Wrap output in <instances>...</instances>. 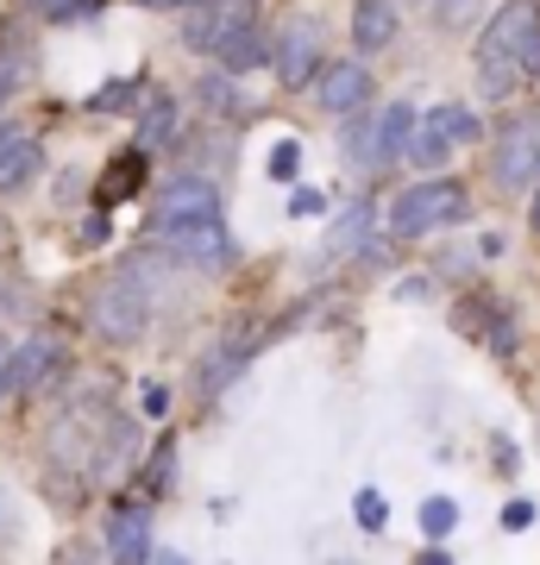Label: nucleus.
I'll return each mask as SVG.
<instances>
[{"mask_svg": "<svg viewBox=\"0 0 540 565\" xmlns=\"http://www.w3.org/2000/svg\"><path fill=\"white\" fill-rule=\"evenodd\" d=\"M528 76H540V0H502L478 39V95L509 102Z\"/></svg>", "mask_w": 540, "mask_h": 565, "instance_id": "1", "label": "nucleus"}, {"mask_svg": "<svg viewBox=\"0 0 540 565\" xmlns=\"http://www.w3.org/2000/svg\"><path fill=\"white\" fill-rule=\"evenodd\" d=\"M264 0H208L182 20V44L201 57H221L226 70H252L271 51L264 44Z\"/></svg>", "mask_w": 540, "mask_h": 565, "instance_id": "2", "label": "nucleus"}, {"mask_svg": "<svg viewBox=\"0 0 540 565\" xmlns=\"http://www.w3.org/2000/svg\"><path fill=\"white\" fill-rule=\"evenodd\" d=\"M459 221H472V189L459 177L409 182L390 202V233L396 239H427V233H446V226H459Z\"/></svg>", "mask_w": 540, "mask_h": 565, "instance_id": "3", "label": "nucleus"}, {"mask_svg": "<svg viewBox=\"0 0 540 565\" xmlns=\"http://www.w3.org/2000/svg\"><path fill=\"white\" fill-rule=\"evenodd\" d=\"M145 321H151V289L139 282V270H114L100 277V289L88 296V327L100 340H139Z\"/></svg>", "mask_w": 540, "mask_h": 565, "instance_id": "4", "label": "nucleus"}, {"mask_svg": "<svg viewBox=\"0 0 540 565\" xmlns=\"http://www.w3.org/2000/svg\"><path fill=\"white\" fill-rule=\"evenodd\" d=\"M490 182L521 195L528 182H540V107H521L497 126V145H490Z\"/></svg>", "mask_w": 540, "mask_h": 565, "instance_id": "5", "label": "nucleus"}, {"mask_svg": "<svg viewBox=\"0 0 540 565\" xmlns=\"http://www.w3.org/2000/svg\"><path fill=\"white\" fill-rule=\"evenodd\" d=\"M478 132H484V120H478L472 102H441V107L421 114V132H415V151H409V158H415L421 170H434V163H446L459 145L478 139Z\"/></svg>", "mask_w": 540, "mask_h": 565, "instance_id": "6", "label": "nucleus"}, {"mask_svg": "<svg viewBox=\"0 0 540 565\" xmlns=\"http://www.w3.org/2000/svg\"><path fill=\"white\" fill-rule=\"evenodd\" d=\"M151 239L182 264H201V270H221V264L240 258V245L226 233V221H170V226H151Z\"/></svg>", "mask_w": 540, "mask_h": 565, "instance_id": "7", "label": "nucleus"}, {"mask_svg": "<svg viewBox=\"0 0 540 565\" xmlns=\"http://www.w3.org/2000/svg\"><path fill=\"white\" fill-rule=\"evenodd\" d=\"M327 57H320V20L296 13V20L277 32V82L283 88H315Z\"/></svg>", "mask_w": 540, "mask_h": 565, "instance_id": "8", "label": "nucleus"}, {"mask_svg": "<svg viewBox=\"0 0 540 565\" xmlns=\"http://www.w3.org/2000/svg\"><path fill=\"white\" fill-rule=\"evenodd\" d=\"M170 221H221V182L214 177H170L158 189V221L151 226H170Z\"/></svg>", "mask_w": 540, "mask_h": 565, "instance_id": "9", "label": "nucleus"}, {"mask_svg": "<svg viewBox=\"0 0 540 565\" xmlns=\"http://www.w3.org/2000/svg\"><path fill=\"white\" fill-rule=\"evenodd\" d=\"M107 559L114 565H158V553H151V509L114 503V515H107Z\"/></svg>", "mask_w": 540, "mask_h": 565, "instance_id": "10", "label": "nucleus"}, {"mask_svg": "<svg viewBox=\"0 0 540 565\" xmlns=\"http://www.w3.org/2000/svg\"><path fill=\"white\" fill-rule=\"evenodd\" d=\"M315 102H320V114H359L371 102V70H364V57L327 63L315 82Z\"/></svg>", "mask_w": 540, "mask_h": 565, "instance_id": "11", "label": "nucleus"}, {"mask_svg": "<svg viewBox=\"0 0 540 565\" xmlns=\"http://www.w3.org/2000/svg\"><path fill=\"white\" fill-rule=\"evenodd\" d=\"M63 371V345L51 333H32V340L13 352V390H44Z\"/></svg>", "mask_w": 540, "mask_h": 565, "instance_id": "12", "label": "nucleus"}, {"mask_svg": "<svg viewBox=\"0 0 540 565\" xmlns=\"http://www.w3.org/2000/svg\"><path fill=\"white\" fill-rule=\"evenodd\" d=\"M390 39H396V7L390 0H352V44H359V57H378Z\"/></svg>", "mask_w": 540, "mask_h": 565, "instance_id": "13", "label": "nucleus"}, {"mask_svg": "<svg viewBox=\"0 0 540 565\" xmlns=\"http://www.w3.org/2000/svg\"><path fill=\"white\" fill-rule=\"evenodd\" d=\"M252 352H258V333H245V340H221L208 359H201V396H214V390H226L233 377H240L245 364H252Z\"/></svg>", "mask_w": 540, "mask_h": 565, "instance_id": "14", "label": "nucleus"}, {"mask_svg": "<svg viewBox=\"0 0 540 565\" xmlns=\"http://www.w3.org/2000/svg\"><path fill=\"white\" fill-rule=\"evenodd\" d=\"M415 132H421V120H415V107H409V102L383 107V114H378V163H371V170L396 163L402 151H415Z\"/></svg>", "mask_w": 540, "mask_h": 565, "instance_id": "15", "label": "nucleus"}, {"mask_svg": "<svg viewBox=\"0 0 540 565\" xmlns=\"http://www.w3.org/2000/svg\"><path fill=\"white\" fill-rule=\"evenodd\" d=\"M177 139V102L163 88H145V114H139V145H170Z\"/></svg>", "mask_w": 540, "mask_h": 565, "instance_id": "16", "label": "nucleus"}, {"mask_svg": "<svg viewBox=\"0 0 540 565\" xmlns=\"http://www.w3.org/2000/svg\"><path fill=\"white\" fill-rule=\"evenodd\" d=\"M145 182V151H126V158L107 163V182H100V202H126V195H139Z\"/></svg>", "mask_w": 540, "mask_h": 565, "instance_id": "17", "label": "nucleus"}, {"mask_svg": "<svg viewBox=\"0 0 540 565\" xmlns=\"http://www.w3.org/2000/svg\"><path fill=\"white\" fill-rule=\"evenodd\" d=\"M39 163H44V151L32 139H20V151H13V158L0 163V195H20L25 182L39 177Z\"/></svg>", "mask_w": 540, "mask_h": 565, "instance_id": "18", "label": "nucleus"}, {"mask_svg": "<svg viewBox=\"0 0 540 565\" xmlns=\"http://www.w3.org/2000/svg\"><path fill=\"white\" fill-rule=\"evenodd\" d=\"M453 527H459V503H453V497H427V503H421V534H427V541H446Z\"/></svg>", "mask_w": 540, "mask_h": 565, "instance_id": "19", "label": "nucleus"}, {"mask_svg": "<svg viewBox=\"0 0 540 565\" xmlns=\"http://www.w3.org/2000/svg\"><path fill=\"white\" fill-rule=\"evenodd\" d=\"M346 158L359 163V170L378 163V120H352L346 126Z\"/></svg>", "mask_w": 540, "mask_h": 565, "instance_id": "20", "label": "nucleus"}, {"mask_svg": "<svg viewBox=\"0 0 540 565\" xmlns=\"http://www.w3.org/2000/svg\"><path fill=\"white\" fill-rule=\"evenodd\" d=\"M201 102H208V107H240V82H233V70L201 76Z\"/></svg>", "mask_w": 540, "mask_h": 565, "instance_id": "21", "label": "nucleus"}, {"mask_svg": "<svg viewBox=\"0 0 540 565\" xmlns=\"http://www.w3.org/2000/svg\"><path fill=\"white\" fill-rule=\"evenodd\" d=\"M20 76H25V57H20V44H7L0 39V102L20 88Z\"/></svg>", "mask_w": 540, "mask_h": 565, "instance_id": "22", "label": "nucleus"}, {"mask_svg": "<svg viewBox=\"0 0 540 565\" xmlns=\"http://www.w3.org/2000/svg\"><path fill=\"white\" fill-rule=\"evenodd\" d=\"M478 7H484V0H441V25H446V32H459L465 20H478Z\"/></svg>", "mask_w": 540, "mask_h": 565, "instance_id": "23", "label": "nucleus"}, {"mask_svg": "<svg viewBox=\"0 0 540 565\" xmlns=\"http://www.w3.org/2000/svg\"><path fill=\"white\" fill-rule=\"evenodd\" d=\"M296 163H301L296 139H283L277 151H271V177H277V182H289V177H296Z\"/></svg>", "mask_w": 540, "mask_h": 565, "instance_id": "24", "label": "nucleus"}, {"mask_svg": "<svg viewBox=\"0 0 540 565\" xmlns=\"http://www.w3.org/2000/svg\"><path fill=\"white\" fill-rule=\"evenodd\" d=\"M352 515H359L364 527H383V515H390V509H383V497H378V490H359V503H352Z\"/></svg>", "mask_w": 540, "mask_h": 565, "instance_id": "25", "label": "nucleus"}, {"mask_svg": "<svg viewBox=\"0 0 540 565\" xmlns=\"http://www.w3.org/2000/svg\"><path fill=\"white\" fill-rule=\"evenodd\" d=\"M139 95H145L139 82H120V88H100V95H95V114H107V107H126V102H139Z\"/></svg>", "mask_w": 540, "mask_h": 565, "instance_id": "26", "label": "nucleus"}, {"mask_svg": "<svg viewBox=\"0 0 540 565\" xmlns=\"http://www.w3.org/2000/svg\"><path fill=\"white\" fill-rule=\"evenodd\" d=\"M528 522H534V503H528V497L502 503V527H528Z\"/></svg>", "mask_w": 540, "mask_h": 565, "instance_id": "27", "label": "nucleus"}, {"mask_svg": "<svg viewBox=\"0 0 540 565\" xmlns=\"http://www.w3.org/2000/svg\"><path fill=\"white\" fill-rule=\"evenodd\" d=\"M7 396H13V345L0 340V403H7Z\"/></svg>", "mask_w": 540, "mask_h": 565, "instance_id": "28", "label": "nucleus"}, {"mask_svg": "<svg viewBox=\"0 0 540 565\" xmlns=\"http://www.w3.org/2000/svg\"><path fill=\"white\" fill-rule=\"evenodd\" d=\"M170 408V390L163 384H145V415H163Z\"/></svg>", "mask_w": 540, "mask_h": 565, "instance_id": "29", "label": "nucleus"}, {"mask_svg": "<svg viewBox=\"0 0 540 565\" xmlns=\"http://www.w3.org/2000/svg\"><path fill=\"white\" fill-rule=\"evenodd\" d=\"M13 151H20V126H13V120H0V163L13 158Z\"/></svg>", "mask_w": 540, "mask_h": 565, "instance_id": "30", "label": "nucleus"}, {"mask_svg": "<svg viewBox=\"0 0 540 565\" xmlns=\"http://www.w3.org/2000/svg\"><path fill=\"white\" fill-rule=\"evenodd\" d=\"M289 207H296V214H320V207H327V195H315V189H296V202H289Z\"/></svg>", "mask_w": 540, "mask_h": 565, "instance_id": "31", "label": "nucleus"}, {"mask_svg": "<svg viewBox=\"0 0 540 565\" xmlns=\"http://www.w3.org/2000/svg\"><path fill=\"white\" fill-rule=\"evenodd\" d=\"M39 13H51V20H70V0H32Z\"/></svg>", "mask_w": 540, "mask_h": 565, "instance_id": "32", "label": "nucleus"}, {"mask_svg": "<svg viewBox=\"0 0 540 565\" xmlns=\"http://www.w3.org/2000/svg\"><path fill=\"white\" fill-rule=\"evenodd\" d=\"M145 7H208V0H145Z\"/></svg>", "mask_w": 540, "mask_h": 565, "instance_id": "33", "label": "nucleus"}, {"mask_svg": "<svg viewBox=\"0 0 540 565\" xmlns=\"http://www.w3.org/2000/svg\"><path fill=\"white\" fill-rule=\"evenodd\" d=\"M528 226L540 233V189H534V202H528Z\"/></svg>", "mask_w": 540, "mask_h": 565, "instance_id": "34", "label": "nucleus"}, {"mask_svg": "<svg viewBox=\"0 0 540 565\" xmlns=\"http://www.w3.org/2000/svg\"><path fill=\"white\" fill-rule=\"evenodd\" d=\"M158 565H189V559H182V553H158Z\"/></svg>", "mask_w": 540, "mask_h": 565, "instance_id": "35", "label": "nucleus"}, {"mask_svg": "<svg viewBox=\"0 0 540 565\" xmlns=\"http://www.w3.org/2000/svg\"><path fill=\"white\" fill-rule=\"evenodd\" d=\"M421 565H446V553H427V559H421Z\"/></svg>", "mask_w": 540, "mask_h": 565, "instance_id": "36", "label": "nucleus"}, {"mask_svg": "<svg viewBox=\"0 0 540 565\" xmlns=\"http://www.w3.org/2000/svg\"><path fill=\"white\" fill-rule=\"evenodd\" d=\"M82 7H88V0H70V13H82Z\"/></svg>", "mask_w": 540, "mask_h": 565, "instance_id": "37", "label": "nucleus"}]
</instances>
